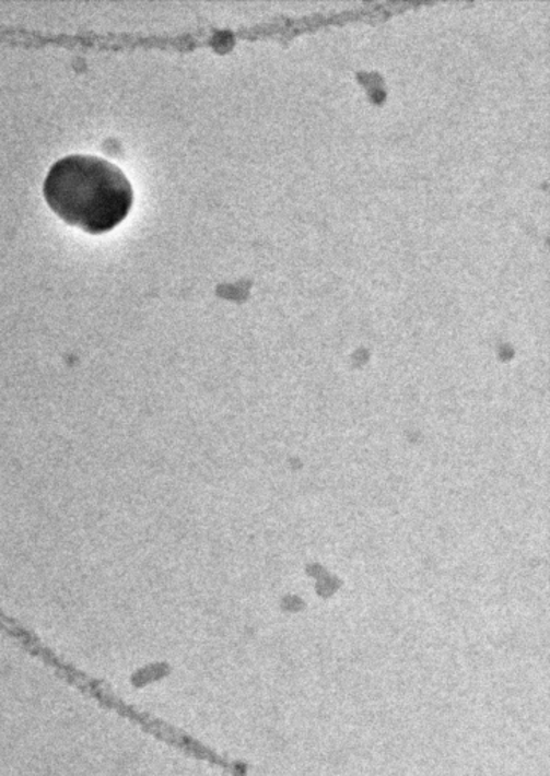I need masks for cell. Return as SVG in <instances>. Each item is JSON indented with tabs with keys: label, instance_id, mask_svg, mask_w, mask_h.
<instances>
[{
	"label": "cell",
	"instance_id": "6da1fadb",
	"mask_svg": "<svg viewBox=\"0 0 550 776\" xmlns=\"http://www.w3.org/2000/svg\"><path fill=\"white\" fill-rule=\"evenodd\" d=\"M43 195L62 221L90 234L108 233L131 211L127 175L100 156L69 155L49 168Z\"/></svg>",
	"mask_w": 550,
	"mask_h": 776
}]
</instances>
